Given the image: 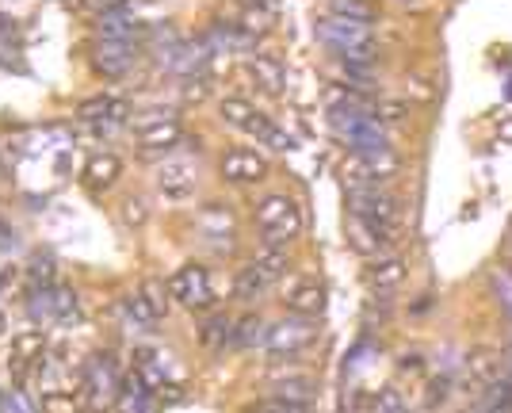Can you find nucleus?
Segmentation results:
<instances>
[{
	"instance_id": "obj_19",
	"label": "nucleus",
	"mask_w": 512,
	"mask_h": 413,
	"mask_svg": "<svg viewBox=\"0 0 512 413\" xmlns=\"http://www.w3.org/2000/svg\"><path fill=\"white\" fill-rule=\"evenodd\" d=\"M127 115V104L123 100H111V96H96V100H85L81 104V119L85 123H96V127H111V123H123Z\"/></svg>"
},
{
	"instance_id": "obj_38",
	"label": "nucleus",
	"mask_w": 512,
	"mask_h": 413,
	"mask_svg": "<svg viewBox=\"0 0 512 413\" xmlns=\"http://www.w3.org/2000/svg\"><path fill=\"white\" fill-rule=\"evenodd\" d=\"M234 337V322L230 318H214V322H207V329H203V341L207 345H222V341H230Z\"/></svg>"
},
{
	"instance_id": "obj_35",
	"label": "nucleus",
	"mask_w": 512,
	"mask_h": 413,
	"mask_svg": "<svg viewBox=\"0 0 512 413\" xmlns=\"http://www.w3.org/2000/svg\"><path fill=\"white\" fill-rule=\"evenodd\" d=\"M264 337H268V329H264V322H260V318H245V322H241V326H237V333H234V341L237 345H256V341H264Z\"/></svg>"
},
{
	"instance_id": "obj_29",
	"label": "nucleus",
	"mask_w": 512,
	"mask_h": 413,
	"mask_svg": "<svg viewBox=\"0 0 512 413\" xmlns=\"http://www.w3.org/2000/svg\"><path fill=\"white\" fill-rule=\"evenodd\" d=\"M329 16H341V20H360L371 23V4L367 0H329Z\"/></svg>"
},
{
	"instance_id": "obj_21",
	"label": "nucleus",
	"mask_w": 512,
	"mask_h": 413,
	"mask_svg": "<svg viewBox=\"0 0 512 413\" xmlns=\"http://www.w3.org/2000/svg\"><path fill=\"white\" fill-rule=\"evenodd\" d=\"M402 280H406V264L398 261V257H386V261H375L367 268V283L375 291H394Z\"/></svg>"
},
{
	"instance_id": "obj_43",
	"label": "nucleus",
	"mask_w": 512,
	"mask_h": 413,
	"mask_svg": "<svg viewBox=\"0 0 512 413\" xmlns=\"http://www.w3.org/2000/svg\"><path fill=\"white\" fill-rule=\"evenodd\" d=\"M0 337H4V314H0Z\"/></svg>"
},
{
	"instance_id": "obj_41",
	"label": "nucleus",
	"mask_w": 512,
	"mask_h": 413,
	"mask_svg": "<svg viewBox=\"0 0 512 413\" xmlns=\"http://www.w3.org/2000/svg\"><path fill=\"white\" fill-rule=\"evenodd\" d=\"M0 35H12V20L8 16H0Z\"/></svg>"
},
{
	"instance_id": "obj_34",
	"label": "nucleus",
	"mask_w": 512,
	"mask_h": 413,
	"mask_svg": "<svg viewBox=\"0 0 512 413\" xmlns=\"http://www.w3.org/2000/svg\"><path fill=\"white\" fill-rule=\"evenodd\" d=\"M142 295L150 299V306L157 310V314H161V318L169 314V287H165L161 280H146V283H142Z\"/></svg>"
},
{
	"instance_id": "obj_26",
	"label": "nucleus",
	"mask_w": 512,
	"mask_h": 413,
	"mask_svg": "<svg viewBox=\"0 0 512 413\" xmlns=\"http://www.w3.org/2000/svg\"><path fill=\"white\" fill-rule=\"evenodd\" d=\"M127 314H130V322H134V329H150V326H157L161 322V314L150 306V299L142 295V291H134V295H127Z\"/></svg>"
},
{
	"instance_id": "obj_42",
	"label": "nucleus",
	"mask_w": 512,
	"mask_h": 413,
	"mask_svg": "<svg viewBox=\"0 0 512 413\" xmlns=\"http://www.w3.org/2000/svg\"><path fill=\"white\" fill-rule=\"evenodd\" d=\"M0 245H16V238H8V230L0 226Z\"/></svg>"
},
{
	"instance_id": "obj_13",
	"label": "nucleus",
	"mask_w": 512,
	"mask_h": 413,
	"mask_svg": "<svg viewBox=\"0 0 512 413\" xmlns=\"http://www.w3.org/2000/svg\"><path fill=\"white\" fill-rule=\"evenodd\" d=\"M96 35L104 39V43H138V39H146L150 35V27L142 20H134L130 12H107V16H100V23H96Z\"/></svg>"
},
{
	"instance_id": "obj_11",
	"label": "nucleus",
	"mask_w": 512,
	"mask_h": 413,
	"mask_svg": "<svg viewBox=\"0 0 512 413\" xmlns=\"http://www.w3.org/2000/svg\"><path fill=\"white\" fill-rule=\"evenodd\" d=\"M222 176L230 180V184H260L264 176H268V161L260 157L256 150H230L222 157Z\"/></svg>"
},
{
	"instance_id": "obj_33",
	"label": "nucleus",
	"mask_w": 512,
	"mask_h": 413,
	"mask_svg": "<svg viewBox=\"0 0 512 413\" xmlns=\"http://www.w3.org/2000/svg\"><path fill=\"white\" fill-rule=\"evenodd\" d=\"M0 413H39V406H35L23 391L12 387V391L0 394Z\"/></svg>"
},
{
	"instance_id": "obj_18",
	"label": "nucleus",
	"mask_w": 512,
	"mask_h": 413,
	"mask_svg": "<svg viewBox=\"0 0 512 413\" xmlns=\"http://www.w3.org/2000/svg\"><path fill=\"white\" fill-rule=\"evenodd\" d=\"M123 176V161L115 153H92L85 161V180L88 188H111Z\"/></svg>"
},
{
	"instance_id": "obj_24",
	"label": "nucleus",
	"mask_w": 512,
	"mask_h": 413,
	"mask_svg": "<svg viewBox=\"0 0 512 413\" xmlns=\"http://www.w3.org/2000/svg\"><path fill=\"white\" fill-rule=\"evenodd\" d=\"M218 115L230 123V127H241V131H249V123H253L260 111L249 104V100H237V96H226L222 104H218Z\"/></svg>"
},
{
	"instance_id": "obj_28",
	"label": "nucleus",
	"mask_w": 512,
	"mask_h": 413,
	"mask_svg": "<svg viewBox=\"0 0 512 413\" xmlns=\"http://www.w3.org/2000/svg\"><path fill=\"white\" fill-rule=\"evenodd\" d=\"M264 287H268V280H264V276L256 272L253 264H245V268L237 272V280H234V295H237V299H245V303H249V299H256V295H260Z\"/></svg>"
},
{
	"instance_id": "obj_31",
	"label": "nucleus",
	"mask_w": 512,
	"mask_h": 413,
	"mask_svg": "<svg viewBox=\"0 0 512 413\" xmlns=\"http://www.w3.org/2000/svg\"><path fill=\"white\" fill-rule=\"evenodd\" d=\"M272 27V12L268 8H245V16H241V31L245 35H264Z\"/></svg>"
},
{
	"instance_id": "obj_45",
	"label": "nucleus",
	"mask_w": 512,
	"mask_h": 413,
	"mask_svg": "<svg viewBox=\"0 0 512 413\" xmlns=\"http://www.w3.org/2000/svg\"><path fill=\"white\" fill-rule=\"evenodd\" d=\"M509 371H512V356H509Z\"/></svg>"
},
{
	"instance_id": "obj_32",
	"label": "nucleus",
	"mask_w": 512,
	"mask_h": 413,
	"mask_svg": "<svg viewBox=\"0 0 512 413\" xmlns=\"http://www.w3.org/2000/svg\"><path fill=\"white\" fill-rule=\"evenodd\" d=\"M27 276L35 287H50V283L58 280V268H54V257H35L31 268H27Z\"/></svg>"
},
{
	"instance_id": "obj_2",
	"label": "nucleus",
	"mask_w": 512,
	"mask_h": 413,
	"mask_svg": "<svg viewBox=\"0 0 512 413\" xmlns=\"http://www.w3.org/2000/svg\"><path fill=\"white\" fill-rule=\"evenodd\" d=\"M329 127L352 153L390 150L383 119L367 108H329Z\"/></svg>"
},
{
	"instance_id": "obj_1",
	"label": "nucleus",
	"mask_w": 512,
	"mask_h": 413,
	"mask_svg": "<svg viewBox=\"0 0 512 413\" xmlns=\"http://www.w3.org/2000/svg\"><path fill=\"white\" fill-rule=\"evenodd\" d=\"M318 39L329 46V50L341 54L344 66H356V69L375 66V35H371V23L325 16V20L318 23Z\"/></svg>"
},
{
	"instance_id": "obj_15",
	"label": "nucleus",
	"mask_w": 512,
	"mask_h": 413,
	"mask_svg": "<svg viewBox=\"0 0 512 413\" xmlns=\"http://www.w3.org/2000/svg\"><path fill=\"white\" fill-rule=\"evenodd\" d=\"M195 165L192 161H169V165H161L157 169V188L172 199H188L195 192Z\"/></svg>"
},
{
	"instance_id": "obj_16",
	"label": "nucleus",
	"mask_w": 512,
	"mask_h": 413,
	"mask_svg": "<svg viewBox=\"0 0 512 413\" xmlns=\"http://www.w3.org/2000/svg\"><path fill=\"white\" fill-rule=\"evenodd\" d=\"M287 310L299 314V318H318L321 310H325V287H321L318 280L291 283V291H287Z\"/></svg>"
},
{
	"instance_id": "obj_46",
	"label": "nucleus",
	"mask_w": 512,
	"mask_h": 413,
	"mask_svg": "<svg viewBox=\"0 0 512 413\" xmlns=\"http://www.w3.org/2000/svg\"><path fill=\"white\" fill-rule=\"evenodd\" d=\"M0 394H4V391H0Z\"/></svg>"
},
{
	"instance_id": "obj_27",
	"label": "nucleus",
	"mask_w": 512,
	"mask_h": 413,
	"mask_svg": "<svg viewBox=\"0 0 512 413\" xmlns=\"http://www.w3.org/2000/svg\"><path fill=\"white\" fill-rule=\"evenodd\" d=\"M81 391H58L39 398V413H81Z\"/></svg>"
},
{
	"instance_id": "obj_39",
	"label": "nucleus",
	"mask_w": 512,
	"mask_h": 413,
	"mask_svg": "<svg viewBox=\"0 0 512 413\" xmlns=\"http://www.w3.org/2000/svg\"><path fill=\"white\" fill-rule=\"evenodd\" d=\"M88 12H96V16H107V12H123L127 8V0H81Z\"/></svg>"
},
{
	"instance_id": "obj_10",
	"label": "nucleus",
	"mask_w": 512,
	"mask_h": 413,
	"mask_svg": "<svg viewBox=\"0 0 512 413\" xmlns=\"http://www.w3.org/2000/svg\"><path fill=\"white\" fill-rule=\"evenodd\" d=\"M134 62H138V50L130 43H96V50H92V66H96V73H104V77H111V81H119V77H127L130 69H134Z\"/></svg>"
},
{
	"instance_id": "obj_23",
	"label": "nucleus",
	"mask_w": 512,
	"mask_h": 413,
	"mask_svg": "<svg viewBox=\"0 0 512 413\" xmlns=\"http://www.w3.org/2000/svg\"><path fill=\"white\" fill-rule=\"evenodd\" d=\"M199 230H203V238H234V218H230V211L226 207H207L203 215H199Z\"/></svg>"
},
{
	"instance_id": "obj_7",
	"label": "nucleus",
	"mask_w": 512,
	"mask_h": 413,
	"mask_svg": "<svg viewBox=\"0 0 512 413\" xmlns=\"http://www.w3.org/2000/svg\"><path fill=\"white\" fill-rule=\"evenodd\" d=\"M31 314L43 318V322H73L81 314L77 306V295L62 287V283H50V287H35L31 295Z\"/></svg>"
},
{
	"instance_id": "obj_3",
	"label": "nucleus",
	"mask_w": 512,
	"mask_h": 413,
	"mask_svg": "<svg viewBox=\"0 0 512 413\" xmlns=\"http://www.w3.org/2000/svg\"><path fill=\"white\" fill-rule=\"evenodd\" d=\"M119 394H123V375L115 368V360L104 356V352H96L85 364V371H81V402H85V410L88 413L111 410L119 402Z\"/></svg>"
},
{
	"instance_id": "obj_14",
	"label": "nucleus",
	"mask_w": 512,
	"mask_h": 413,
	"mask_svg": "<svg viewBox=\"0 0 512 413\" xmlns=\"http://www.w3.org/2000/svg\"><path fill=\"white\" fill-rule=\"evenodd\" d=\"M184 142V127L172 119V115H161L146 127H138V146L146 153H161V150H176Z\"/></svg>"
},
{
	"instance_id": "obj_44",
	"label": "nucleus",
	"mask_w": 512,
	"mask_h": 413,
	"mask_svg": "<svg viewBox=\"0 0 512 413\" xmlns=\"http://www.w3.org/2000/svg\"><path fill=\"white\" fill-rule=\"evenodd\" d=\"M402 4H421V0H402Z\"/></svg>"
},
{
	"instance_id": "obj_9",
	"label": "nucleus",
	"mask_w": 512,
	"mask_h": 413,
	"mask_svg": "<svg viewBox=\"0 0 512 413\" xmlns=\"http://www.w3.org/2000/svg\"><path fill=\"white\" fill-rule=\"evenodd\" d=\"M46 352V333L43 329H27L20 337H12V348H8V356H4V364L8 371L16 375V379H27L31 368H35V360Z\"/></svg>"
},
{
	"instance_id": "obj_20",
	"label": "nucleus",
	"mask_w": 512,
	"mask_h": 413,
	"mask_svg": "<svg viewBox=\"0 0 512 413\" xmlns=\"http://www.w3.org/2000/svg\"><path fill=\"white\" fill-rule=\"evenodd\" d=\"M470 375H474L482 387L505 379V356H501L497 348H478V352H470Z\"/></svg>"
},
{
	"instance_id": "obj_25",
	"label": "nucleus",
	"mask_w": 512,
	"mask_h": 413,
	"mask_svg": "<svg viewBox=\"0 0 512 413\" xmlns=\"http://www.w3.org/2000/svg\"><path fill=\"white\" fill-rule=\"evenodd\" d=\"M253 268L268 283H276L279 276L287 272V249H276V245H268V249H264V253H260V257L253 261Z\"/></svg>"
},
{
	"instance_id": "obj_5",
	"label": "nucleus",
	"mask_w": 512,
	"mask_h": 413,
	"mask_svg": "<svg viewBox=\"0 0 512 413\" xmlns=\"http://www.w3.org/2000/svg\"><path fill=\"white\" fill-rule=\"evenodd\" d=\"M169 295L180 306H188V310H211L214 287H211L207 268H203V264H184V268H176L169 280Z\"/></svg>"
},
{
	"instance_id": "obj_8",
	"label": "nucleus",
	"mask_w": 512,
	"mask_h": 413,
	"mask_svg": "<svg viewBox=\"0 0 512 413\" xmlns=\"http://www.w3.org/2000/svg\"><path fill=\"white\" fill-rule=\"evenodd\" d=\"M348 203H352V215L367 222H379L386 230L398 226V199L386 196L383 188H348Z\"/></svg>"
},
{
	"instance_id": "obj_6",
	"label": "nucleus",
	"mask_w": 512,
	"mask_h": 413,
	"mask_svg": "<svg viewBox=\"0 0 512 413\" xmlns=\"http://www.w3.org/2000/svg\"><path fill=\"white\" fill-rule=\"evenodd\" d=\"M318 341V322L314 318H283L279 326L268 329V337H264V348L272 352V356H295L302 348H310Z\"/></svg>"
},
{
	"instance_id": "obj_37",
	"label": "nucleus",
	"mask_w": 512,
	"mask_h": 413,
	"mask_svg": "<svg viewBox=\"0 0 512 413\" xmlns=\"http://www.w3.org/2000/svg\"><path fill=\"white\" fill-rule=\"evenodd\" d=\"M276 398H287V402H306V406H310L314 391H310V383H306V379H295V383H279Z\"/></svg>"
},
{
	"instance_id": "obj_17",
	"label": "nucleus",
	"mask_w": 512,
	"mask_h": 413,
	"mask_svg": "<svg viewBox=\"0 0 512 413\" xmlns=\"http://www.w3.org/2000/svg\"><path fill=\"white\" fill-rule=\"evenodd\" d=\"M249 77H253L264 92H272V96H279L283 85H287V73H283L279 58H272V54H253V58H249Z\"/></svg>"
},
{
	"instance_id": "obj_4",
	"label": "nucleus",
	"mask_w": 512,
	"mask_h": 413,
	"mask_svg": "<svg viewBox=\"0 0 512 413\" xmlns=\"http://www.w3.org/2000/svg\"><path fill=\"white\" fill-rule=\"evenodd\" d=\"M256 226L264 234V245H291L302 234V211L291 196H264L256 203Z\"/></svg>"
},
{
	"instance_id": "obj_30",
	"label": "nucleus",
	"mask_w": 512,
	"mask_h": 413,
	"mask_svg": "<svg viewBox=\"0 0 512 413\" xmlns=\"http://www.w3.org/2000/svg\"><path fill=\"white\" fill-rule=\"evenodd\" d=\"M367 413H406V398L398 387H383V391L371 398V410Z\"/></svg>"
},
{
	"instance_id": "obj_36",
	"label": "nucleus",
	"mask_w": 512,
	"mask_h": 413,
	"mask_svg": "<svg viewBox=\"0 0 512 413\" xmlns=\"http://www.w3.org/2000/svg\"><path fill=\"white\" fill-rule=\"evenodd\" d=\"M256 413H314V410H310L306 402H287V398H276V394H272V398H264V402L256 406Z\"/></svg>"
},
{
	"instance_id": "obj_12",
	"label": "nucleus",
	"mask_w": 512,
	"mask_h": 413,
	"mask_svg": "<svg viewBox=\"0 0 512 413\" xmlns=\"http://www.w3.org/2000/svg\"><path fill=\"white\" fill-rule=\"evenodd\" d=\"M348 241H352V249L363 253V257H379L386 245L394 241V230H386L379 222H367V218L352 215L348 218Z\"/></svg>"
},
{
	"instance_id": "obj_22",
	"label": "nucleus",
	"mask_w": 512,
	"mask_h": 413,
	"mask_svg": "<svg viewBox=\"0 0 512 413\" xmlns=\"http://www.w3.org/2000/svg\"><path fill=\"white\" fill-rule=\"evenodd\" d=\"M249 134H253L256 142H264V146H272V150H279V153H287L291 146H295V138H291L287 131H279L268 115H256L253 123H249Z\"/></svg>"
},
{
	"instance_id": "obj_40",
	"label": "nucleus",
	"mask_w": 512,
	"mask_h": 413,
	"mask_svg": "<svg viewBox=\"0 0 512 413\" xmlns=\"http://www.w3.org/2000/svg\"><path fill=\"white\" fill-rule=\"evenodd\" d=\"M493 287H497V295H501L505 306L512 310V272H501V268H497V272H493Z\"/></svg>"
}]
</instances>
